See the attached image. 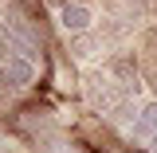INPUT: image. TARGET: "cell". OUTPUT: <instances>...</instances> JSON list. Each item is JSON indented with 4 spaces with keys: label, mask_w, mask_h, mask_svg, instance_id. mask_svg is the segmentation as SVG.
<instances>
[{
    "label": "cell",
    "mask_w": 157,
    "mask_h": 153,
    "mask_svg": "<svg viewBox=\"0 0 157 153\" xmlns=\"http://www.w3.org/2000/svg\"><path fill=\"white\" fill-rule=\"evenodd\" d=\"M32 78H36V67H32V59H28V55H8V59H4V67H0V82H4L8 90H24Z\"/></svg>",
    "instance_id": "1"
},
{
    "label": "cell",
    "mask_w": 157,
    "mask_h": 153,
    "mask_svg": "<svg viewBox=\"0 0 157 153\" xmlns=\"http://www.w3.org/2000/svg\"><path fill=\"white\" fill-rule=\"evenodd\" d=\"M86 98H90V106H94V110H102V114H110V110H118V106H122V98H118V90H114V82H110V78H90Z\"/></svg>",
    "instance_id": "2"
},
{
    "label": "cell",
    "mask_w": 157,
    "mask_h": 153,
    "mask_svg": "<svg viewBox=\"0 0 157 153\" xmlns=\"http://www.w3.org/2000/svg\"><path fill=\"white\" fill-rule=\"evenodd\" d=\"M110 75L118 78V86H122V90H141V71H137V63L134 59H126V55H118L114 63H110Z\"/></svg>",
    "instance_id": "3"
},
{
    "label": "cell",
    "mask_w": 157,
    "mask_h": 153,
    "mask_svg": "<svg viewBox=\"0 0 157 153\" xmlns=\"http://www.w3.org/2000/svg\"><path fill=\"white\" fill-rule=\"evenodd\" d=\"M59 24H63L67 32H86V28H90V8H86V4H63Z\"/></svg>",
    "instance_id": "4"
},
{
    "label": "cell",
    "mask_w": 157,
    "mask_h": 153,
    "mask_svg": "<svg viewBox=\"0 0 157 153\" xmlns=\"http://www.w3.org/2000/svg\"><path fill=\"white\" fill-rule=\"evenodd\" d=\"M137 126H141L145 134H157V102H145V106H141V114H137Z\"/></svg>",
    "instance_id": "5"
},
{
    "label": "cell",
    "mask_w": 157,
    "mask_h": 153,
    "mask_svg": "<svg viewBox=\"0 0 157 153\" xmlns=\"http://www.w3.org/2000/svg\"><path fill=\"white\" fill-rule=\"evenodd\" d=\"M114 12L118 16H141L145 4H141V0H114Z\"/></svg>",
    "instance_id": "6"
},
{
    "label": "cell",
    "mask_w": 157,
    "mask_h": 153,
    "mask_svg": "<svg viewBox=\"0 0 157 153\" xmlns=\"http://www.w3.org/2000/svg\"><path fill=\"white\" fill-rule=\"evenodd\" d=\"M141 43H145V51H153V55H157V24L145 32V36H141Z\"/></svg>",
    "instance_id": "7"
},
{
    "label": "cell",
    "mask_w": 157,
    "mask_h": 153,
    "mask_svg": "<svg viewBox=\"0 0 157 153\" xmlns=\"http://www.w3.org/2000/svg\"><path fill=\"white\" fill-rule=\"evenodd\" d=\"M145 75H149V82H153V86H157V63H153V67H149V71H145Z\"/></svg>",
    "instance_id": "8"
},
{
    "label": "cell",
    "mask_w": 157,
    "mask_h": 153,
    "mask_svg": "<svg viewBox=\"0 0 157 153\" xmlns=\"http://www.w3.org/2000/svg\"><path fill=\"white\" fill-rule=\"evenodd\" d=\"M153 153H157V134H153Z\"/></svg>",
    "instance_id": "9"
}]
</instances>
